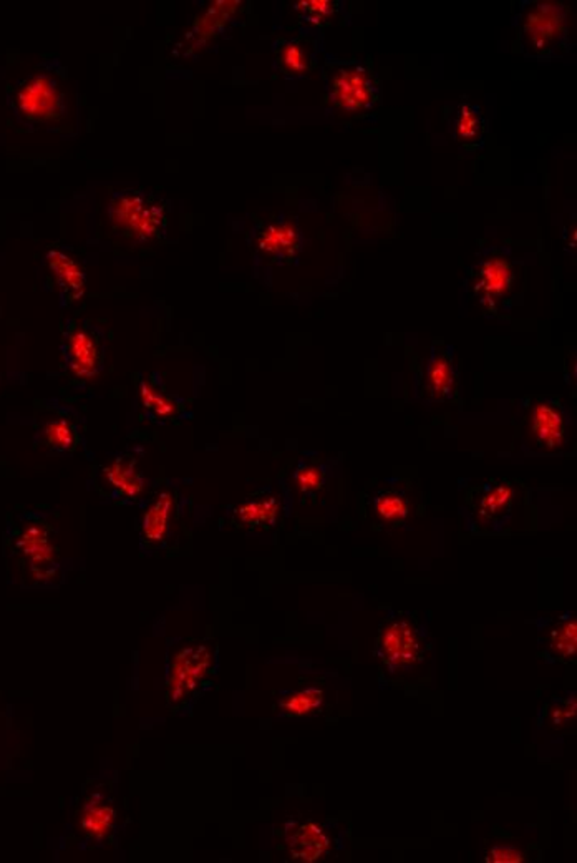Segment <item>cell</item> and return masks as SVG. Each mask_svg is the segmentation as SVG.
<instances>
[{
    "label": "cell",
    "instance_id": "30bf717a",
    "mask_svg": "<svg viewBox=\"0 0 577 863\" xmlns=\"http://www.w3.org/2000/svg\"><path fill=\"white\" fill-rule=\"evenodd\" d=\"M512 279L514 273L508 259L500 256L490 257L478 267L474 293L482 304L492 306L510 295Z\"/></svg>",
    "mask_w": 577,
    "mask_h": 863
},
{
    "label": "cell",
    "instance_id": "9a60e30c",
    "mask_svg": "<svg viewBox=\"0 0 577 863\" xmlns=\"http://www.w3.org/2000/svg\"><path fill=\"white\" fill-rule=\"evenodd\" d=\"M104 482L116 497L136 500L143 494L144 482L130 458H118L104 468Z\"/></svg>",
    "mask_w": 577,
    "mask_h": 863
},
{
    "label": "cell",
    "instance_id": "52a82bcc",
    "mask_svg": "<svg viewBox=\"0 0 577 863\" xmlns=\"http://www.w3.org/2000/svg\"><path fill=\"white\" fill-rule=\"evenodd\" d=\"M285 845L293 860L313 863L331 852L332 840L313 822H293L285 830Z\"/></svg>",
    "mask_w": 577,
    "mask_h": 863
},
{
    "label": "cell",
    "instance_id": "5b68a950",
    "mask_svg": "<svg viewBox=\"0 0 577 863\" xmlns=\"http://www.w3.org/2000/svg\"><path fill=\"white\" fill-rule=\"evenodd\" d=\"M116 822V808L112 792L104 786L86 792L84 806L80 810V828L90 842H104L114 830Z\"/></svg>",
    "mask_w": 577,
    "mask_h": 863
},
{
    "label": "cell",
    "instance_id": "2e32d148",
    "mask_svg": "<svg viewBox=\"0 0 577 863\" xmlns=\"http://www.w3.org/2000/svg\"><path fill=\"white\" fill-rule=\"evenodd\" d=\"M512 497H514V488L508 482H502L494 487L486 485V488L480 495V500L476 503L478 517L482 522H502L512 510Z\"/></svg>",
    "mask_w": 577,
    "mask_h": 863
},
{
    "label": "cell",
    "instance_id": "83f0119b",
    "mask_svg": "<svg viewBox=\"0 0 577 863\" xmlns=\"http://www.w3.org/2000/svg\"><path fill=\"white\" fill-rule=\"evenodd\" d=\"M526 855L522 854L518 845L512 844H496L492 845L490 852L486 854V862H506L516 863L524 862Z\"/></svg>",
    "mask_w": 577,
    "mask_h": 863
},
{
    "label": "cell",
    "instance_id": "e0dca14e",
    "mask_svg": "<svg viewBox=\"0 0 577 863\" xmlns=\"http://www.w3.org/2000/svg\"><path fill=\"white\" fill-rule=\"evenodd\" d=\"M48 265L57 277L58 285L64 287L66 295L70 297H78L84 293L85 275L72 257L58 251H52L48 255Z\"/></svg>",
    "mask_w": 577,
    "mask_h": 863
},
{
    "label": "cell",
    "instance_id": "cb8c5ba5",
    "mask_svg": "<svg viewBox=\"0 0 577 863\" xmlns=\"http://www.w3.org/2000/svg\"><path fill=\"white\" fill-rule=\"evenodd\" d=\"M42 436L48 447L57 450H72L76 444L75 428L65 418L47 422L42 428Z\"/></svg>",
    "mask_w": 577,
    "mask_h": 863
},
{
    "label": "cell",
    "instance_id": "ffe728a7",
    "mask_svg": "<svg viewBox=\"0 0 577 863\" xmlns=\"http://www.w3.org/2000/svg\"><path fill=\"white\" fill-rule=\"evenodd\" d=\"M279 515V502L274 497L251 500L236 510L237 522L244 527H273Z\"/></svg>",
    "mask_w": 577,
    "mask_h": 863
},
{
    "label": "cell",
    "instance_id": "44dd1931",
    "mask_svg": "<svg viewBox=\"0 0 577 863\" xmlns=\"http://www.w3.org/2000/svg\"><path fill=\"white\" fill-rule=\"evenodd\" d=\"M549 651L551 655L556 656L561 661H569L576 656L577 647V621L574 617H569L566 621L559 623L549 633Z\"/></svg>",
    "mask_w": 577,
    "mask_h": 863
},
{
    "label": "cell",
    "instance_id": "7a4b0ae2",
    "mask_svg": "<svg viewBox=\"0 0 577 863\" xmlns=\"http://www.w3.org/2000/svg\"><path fill=\"white\" fill-rule=\"evenodd\" d=\"M521 35L531 55L546 57L556 52L568 35L566 10L556 4H534L522 17Z\"/></svg>",
    "mask_w": 577,
    "mask_h": 863
},
{
    "label": "cell",
    "instance_id": "d4e9b609",
    "mask_svg": "<svg viewBox=\"0 0 577 863\" xmlns=\"http://www.w3.org/2000/svg\"><path fill=\"white\" fill-rule=\"evenodd\" d=\"M279 64L285 74L291 75H299L307 72L309 64H311V54L309 48L303 45V42H289L284 47L281 48L279 54Z\"/></svg>",
    "mask_w": 577,
    "mask_h": 863
},
{
    "label": "cell",
    "instance_id": "3957f363",
    "mask_svg": "<svg viewBox=\"0 0 577 863\" xmlns=\"http://www.w3.org/2000/svg\"><path fill=\"white\" fill-rule=\"evenodd\" d=\"M332 104L349 114H363L377 102V85L363 66L342 65L333 70L329 85Z\"/></svg>",
    "mask_w": 577,
    "mask_h": 863
},
{
    "label": "cell",
    "instance_id": "ba28073f",
    "mask_svg": "<svg viewBox=\"0 0 577 863\" xmlns=\"http://www.w3.org/2000/svg\"><path fill=\"white\" fill-rule=\"evenodd\" d=\"M17 550L38 577H47L50 569L55 567L57 550L50 540L47 527L44 523H29L20 531L17 537Z\"/></svg>",
    "mask_w": 577,
    "mask_h": 863
},
{
    "label": "cell",
    "instance_id": "4fadbf2b",
    "mask_svg": "<svg viewBox=\"0 0 577 863\" xmlns=\"http://www.w3.org/2000/svg\"><path fill=\"white\" fill-rule=\"evenodd\" d=\"M456 370H454L453 352L450 347L435 349L426 362L423 390L428 397H450L453 394Z\"/></svg>",
    "mask_w": 577,
    "mask_h": 863
},
{
    "label": "cell",
    "instance_id": "484cf974",
    "mask_svg": "<svg viewBox=\"0 0 577 863\" xmlns=\"http://www.w3.org/2000/svg\"><path fill=\"white\" fill-rule=\"evenodd\" d=\"M140 394H142L144 407L150 408L158 417H171L174 414V408H176L174 402L160 392H156L152 386L143 384Z\"/></svg>",
    "mask_w": 577,
    "mask_h": 863
},
{
    "label": "cell",
    "instance_id": "4316f807",
    "mask_svg": "<svg viewBox=\"0 0 577 863\" xmlns=\"http://www.w3.org/2000/svg\"><path fill=\"white\" fill-rule=\"evenodd\" d=\"M323 484V472L317 467L303 465L295 474V485L303 494H313Z\"/></svg>",
    "mask_w": 577,
    "mask_h": 863
},
{
    "label": "cell",
    "instance_id": "f546056e",
    "mask_svg": "<svg viewBox=\"0 0 577 863\" xmlns=\"http://www.w3.org/2000/svg\"><path fill=\"white\" fill-rule=\"evenodd\" d=\"M564 707H556L551 711V716H552V722L558 724V726H566L571 721H574V716H576V701H564L562 702Z\"/></svg>",
    "mask_w": 577,
    "mask_h": 863
},
{
    "label": "cell",
    "instance_id": "7402d4cb",
    "mask_svg": "<svg viewBox=\"0 0 577 863\" xmlns=\"http://www.w3.org/2000/svg\"><path fill=\"white\" fill-rule=\"evenodd\" d=\"M322 701H323V693L319 687H307L299 693L285 696L284 699L279 702V706L287 716L301 717V716H307L311 712L317 711L321 707Z\"/></svg>",
    "mask_w": 577,
    "mask_h": 863
},
{
    "label": "cell",
    "instance_id": "277c9868",
    "mask_svg": "<svg viewBox=\"0 0 577 863\" xmlns=\"http://www.w3.org/2000/svg\"><path fill=\"white\" fill-rule=\"evenodd\" d=\"M382 659L392 669H408L423 659V645L415 627L408 619H392L379 637Z\"/></svg>",
    "mask_w": 577,
    "mask_h": 863
},
{
    "label": "cell",
    "instance_id": "8992f818",
    "mask_svg": "<svg viewBox=\"0 0 577 863\" xmlns=\"http://www.w3.org/2000/svg\"><path fill=\"white\" fill-rule=\"evenodd\" d=\"M112 218L120 228L132 231L140 239L152 237L161 223V215L154 206L148 208L140 195L126 193L112 205Z\"/></svg>",
    "mask_w": 577,
    "mask_h": 863
},
{
    "label": "cell",
    "instance_id": "f1b7e54d",
    "mask_svg": "<svg viewBox=\"0 0 577 863\" xmlns=\"http://www.w3.org/2000/svg\"><path fill=\"white\" fill-rule=\"evenodd\" d=\"M299 10H303V17L309 20V22H322V20H327L331 17L332 14L335 12V7L332 2H325V0H307V2H303L299 4Z\"/></svg>",
    "mask_w": 577,
    "mask_h": 863
},
{
    "label": "cell",
    "instance_id": "5bb4252c",
    "mask_svg": "<svg viewBox=\"0 0 577 863\" xmlns=\"http://www.w3.org/2000/svg\"><path fill=\"white\" fill-rule=\"evenodd\" d=\"M174 513V498L170 492H161L148 507L143 518V541L148 547H158L170 535L171 520Z\"/></svg>",
    "mask_w": 577,
    "mask_h": 863
},
{
    "label": "cell",
    "instance_id": "8fae6325",
    "mask_svg": "<svg viewBox=\"0 0 577 863\" xmlns=\"http://www.w3.org/2000/svg\"><path fill=\"white\" fill-rule=\"evenodd\" d=\"M17 104L20 112L30 118H52L60 108L57 86L47 76H37L20 90Z\"/></svg>",
    "mask_w": 577,
    "mask_h": 863
},
{
    "label": "cell",
    "instance_id": "603a6c76",
    "mask_svg": "<svg viewBox=\"0 0 577 863\" xmlns=\"http://www.w3.org/2000/svg\"><path fill=\"white\" fill-rule=\"evenodd\" d=\"M375 513L382 522H403L410 513V502L400 492H385L375 498Z\"/></svg>",
    "mask_w": 577,
    "mask_h": 863
},
{
    "label": "cell",
    "instance_id": "6da1fadb",
    "mask_svg": "<svg viewBox=\"0 0 577 863\" xmlns=\"http://www.w3.org/2000/svg\"><path fill=\"white\" fill-rule=\"evenodd\" d=\"M214 655L209 645H184L171 659L168 674V704L178 709L191 699L213 669Z\"/></svg>",
    "mask_w": 577,
    "mask_h": 863
},
{
    "label": "cell",
    "instance_id": "d6986e66",
    "mask_svg": "<svg viewBox=\"0 0 577 863\" xmlns=\"http://www.w3.org/2000/svg\"><path fill=\"white\" fill-rule=\"evenodd\" d=\"M297 247V233L289 225H273L259 237V249L275 257L291 256Z\"/></svg>",
    "mask_w": 577,
    "mask_h": 863
},
{
    "label": "cell",
    "instance_id": "9c48e42d",
    "mask_svg": "<svg viewBox=\"0 0 577 863\" xmlns=\"http://www.w3.org/2000/svg\"><path fill=\"white\" fill-rule=\"evenodd\" d=\"M531 430L542 450L554 452L566 444V417L551 400H540L531 410Z\"/></svg>",
    "mask_w": 577,
    "mask_h": 863
},
{
    "label": "cell",
    "instance_id": "ac0fdd59",
    "mask_svg": "<svg viewBox=\"0 0 577 863\" xmlns=\"http://www.w3.org/2000/svg\"><path fill=\"white\" fill-rule=\"evenodd\" d=\"M484 130L482 110L476 105L463 104L453 116V135L458 142L472 145L482 138Z\"/></svg>",
    "mask_w": 577,
    "mask_h": 863
},
{
    "label": "cell",
    "instance_id": "7c38bea8",
    "mask_svg": "<svg viewBox=\"0 0 577 863\" xmlns=\"http://www.w3.org/2000/svg\"><path fill=\"white\" fill-rule=\"evenodd\" d=\"M66 356L70 369L80 379L95 376L102 362V347L95 332L90 329H76L68 337Z\"/></svg>",
    "mask_w": 577,
    "mask_h": 863
}]
</instances>
